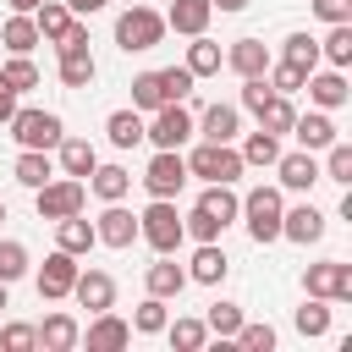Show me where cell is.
<instances>
[{"label":"cell","instance_id":"836d02e7","mask_svg":"<svg viewBox=\"0 0 352 352\" xmlns=\"http://www.w3.org/2000/svg\"><path fill=\"white\" fill-rule=\"evenodd\" d=\"M292 121H297V104H292L286 94H270V99L258 104V126H264V132L286 138V132H292Z\"/></svg>","mask_w":352,"mask_h":352},{"label":"cell","instance_id":"8992f818","mask_svg":"<svg viewBox=\"0 0 352 352\" xmlns=\"http://www.w3.org/2000/svg\"><path fill=\"white\" fill-rule=\"evenodd\" d=\"M6 126H11L16 148H55V143L66 138V121H60L55 110H22V104H16V116H11Z\"/></svg>","mask_w":352,"mask_h":352},{"label":"cell","instance_id":"4316f807","mask_svg":"<svg viewBox=\"0 0 352 352\" xmlns=\"http://www.w3.org/2000/svg\"><path fill=\"white\" fill-rule=\"evenodd\" d=\"M72 11H66V0H38V11H33V28H38V44H60L66 33H72Z\"/></svg>","mask_w":352,"mask_h":352},{"label":"cell","instance_id":"3957f363","mask_svg":"<svg viewBox=\"0 0 352 352\" xmlns=\"http://www.w3.org/2000/svg\"><path fill=\"white\" fill-rule=\"evenodd\" d=\"M88 204V182H77V176H50L44 187H33V209H38V220H66V214H77Z\"/></svg>","mask_w":352,"mask_h":352},{"label":"cell","instance_id":"ffe728a7","mask_svg":"<svg viewBox=\"0 0 352 352\" xmlns=\"http://www.w3.org/2000/svg\"><path fill=\"white\" fill-rule=\"evenodd\" d=\"M209 16H214L209 0H170V11H165V33L198 38V33H209Z\"/></svg>","mask_w":352,"mask_h":352},{"label":"cell","instance_id":"816d5d0a","mask_svg":"<svg viewBox=\"0 0 352 352\" xmlns=\"http://www.w3.org/2000/svg\"><path fill=\"white\" fill-rule=\"evenodd\" d=\"M220 16H236V11H248V0H209Z\"/></svg>","mask_w":352,"mask_h":352},{"label":"cell","instance_id":"ba28073f","mask_svg":"<svg viewBox=\"0 0 352 352\" xmlns=\"http://www.w3.org/2000/svg\"><path fill=\"white\" fill-rule=\"evenodd\" d=\"M302 292L324 302H352V264L346 258H319L302 270Z\"/></svg>","mask_w":352,"mask_h":352},{"label":"cell","instance_id":"db71d44e","mask_svg":"<svg viewBox=\"0 0 352 352\" xmlns=\"http://www.w3.org/2000/svg\"><path fill=\"white\" fill-rule=\"evenodd\" d=\"M0 308H11V286L6 280H0Z\"/></svg>","mask_w":352,"mask_h":352},{"label":"cell","instance_id":"681fc988","mask_svg":"<svg viewBox=\"0 0 352 352\" xmlns=\"http://www.w3.org/2000/svg\"><path fill=\"white\" fill-rule=\"evenodd\" d=\"M11 116H16V88H11L6 77H0V126H6Z\"/></svg>","mask_w":352,"mask_h":352},{"label":"cell","instance_id":"277c9868","mask_svg":"<svg viewBox=\"0 0 352 352\" xmlns=\"http://www.w3.org/2000/svg\"><path fill=\"white\" fill-rule=\"evenodd\" d=\"M160 38H165V16H160L154 6H132V11L116 16V44H121L126 55H143V50H154Z\"/></svg>","mask_w":352,"mask_h":352},{"label":"cell","instance_id":"d590c367","mask_svg":"<svg viewBox=\"0 0 352 352\" xmlns=\"http://www.w3.org/2000/svg\"><path fill=\"white\" fill-rule=\"evenodd\" d=\"M292 324H297V336H308V341L330 336V302H324V297H308V302L292 314Z\"/></svg>","mask_w":352,"mask_h":352},{"label":"cell","instance_id":"484cf974","mask_svg":"<svg viewBox=\"0 0 352 352\" xmlns=\"http://www.w3.org/2000/svg\"><path fill=\"white\" fill-rule=\"evenodd\" d=\"M33 330H38V346H44V352H72V346L82 341V324H77L72 314H50V319L33 324Z\"/></svg>","mask_w":352,"mask_h":352},{"label":"cell","instance_id":"5b68a950","mask_svg":"<svg viewBox=\"0 0 352 352\" xmlns=\"http://www.w3.org/2000/svg\"><path fill=\"white\" fill-rule=\"evenodd\" d=\"M248 165H242V154H236V143H198L192 154H187V176H198V182H236Z\"/></svg>","mask_w":352,"mask_h":352},{"label":"cell","instance_id":"d4e9b609","mask_svg":"<svg viewBox=\"0 0 352 352\" xmlns=\"http://www.w3.org/2000/svg\"><path fill=\"white\" fill-rule=\"evenodd\" d=\"M88 192H94L99 204H116V198L132 192V170H126V165H94V170H88Z\"/></svg>","mask_w":352,"mask_h":352},{"label":"cell","instance_id":"e575fe53","mask_svg":"<svg viewBox=\"0 0 352 352\" xmlns=\"http://www.w3.org/2000/svg\"><path fill=\"white\" fill-rule=\"evenodd\" d=\"M236 154H242V165H258V170H264V165H275V154H280V138L258 126V132H248V138L236 143Z\"/></svg>","mask_w":352,"mask_h":352},{"label":"cell","instance_id":"1f68e13d","mask_svg":"<svg viewBox=\"0 0 352 352\" xmlns=\"http://www.w3.org/2000/svg\"><path fill=\"white\" fill-rule=\"evenodd\" d=\"M0 44H6L11 55H28V50L38 44V28H33V16H28V11H11V16H6V28H0Z\"/></svg>","mask_w":352,"mask_h":352},{"label":"cell","instance_id":"44dd1931","mask_svg":"<svg viewBox=\"0 0 352 352\" xmlns=\"http://www.w3.org/2000/svg\"><path fill=\"white\" fill-rule=\"evenodd\" d=\"M270 60H275V55H270V44H264V38H236V44L226 50V66H231L236 77H264V72H270Z\"/></svg>","mask_w":352,"mask_h":352},{"label":"cell","instance_id":"bcb514c9","mask_svg":"<svg viewBox=\"0 0 352 352\" xmlns=\"http://www.w3.org/2000/svg\"><path fill=\"white\" fill-rule=\"evenodd\" d=\"M231 341H236L242 352H275V330H270V324H248V319H242Z\"/></svg>","mask_w":352,"mask_h":352},{"label":"cell","instance_id":"60d3db41","mask_svg":"<svg viewBox=\"0 0 352 352\" xmlns=\"http://www.w3.org/2000/svg\"><path fill=\"white\" fill-rule=\"evenodd\" d=\"M204 324H209V336H220V341H231L236 336V324H242V302H209V314H204Z\"/></svg>","mask_w":352,"mask_h":352},{"label":"cell","instance_id":"f907efd6","mask_svg":"<svg viewBox=\"0 0 352 352\" xmlns=\"http://www.w3.org/2000/svg\"><path fill=\"white\" fill-rule=\"evenodd\" d=\"M104 6H110V0H66L72 16H94V11H104Z\"/></svg>","mask_w":352,"mask_h":352},{"label":"cell","instance_id":"d6a6232c","mask_svg":"<svg viewBox=\"0 0 352 352\" xmlns=\"http://www.w3.org/2000/svg\"><path fill=\"white\" fill-rule=\"evenodd\" d=\"M319 60H330V66H352V22H330V33L319 38Z\"/></svg>","mask_w":352,"mask_h":352},{"label":"cell","instance_id":"2e32d148","mask_svg":"<svg viewBox=\"0 0 352 352\" xmlns=\"http://www.w3.org/2000/svg\"><path fill=\"white\" fill-rule=\"evenodd\" d=\"M72 297H77V308H88V314H104V308H116V280H110L104 270H77Z\"/></svg>","mask_w":352,"mask_h":352},{"label":"cell","instance_id":"5bb4252c","mask_svg":"<svg viewBox=\"0 0 352 352\" xmlns=\"http://www.w3.org/2000/svg\"><path fill=\"white\" fill-rule=\"evenodd\" d=\"M192 132L209 138V143H236L242 138V110L236 104H204V116L192 121Z\"/></svg>","mask_w":352,"mask_h":352},{"label":"cell","instance_id":"83f0119b","mask_svg":"<svg viewBox=\"0 0 352 352\" xmlns=\"http://www.w3.org/2000/svg\"><path fill=\"white\" fill-rule=\"evenodd\" d=\"M104 138H110V148H138L143 143V110H110L104 116Z\"/></svg>","mask_w":352,"mask_h":352},{"label":"cell","instance_id":"f5cc1de1","mask_svg":"<svg viewBox=\"0 0 352 352\" xmlns=\"http://www.w3.org/2000/svg\"><path fill=\"white\" fill-rule=\"evenodd\" d=\"M6 6H11V11H28V16L38 11V0H6Z\"/></svg>","mask_w":352,"mask_h":352},{"label":"cell","instance_id":"ab89813d","mask_svg":"<svg viewBox=\"0 0 352 352\" xmlns=\"http://www.w3.org/2000/svg\"><path fill=\"white\" fill-rule=\"evenodd\" d=\"M165 319H170L165 297H143V302L132 308V330H138V336H160V330H165Z\"/></svg>","mask_w":352,"mask_h":352},{"label":"cell","instance_id":"603a6c76","mask_svg":"<svg viewBox=\"0 0 352 352\" xmlns=\"http://www.w3.org/2000/svg\"><path fill=\"white\" fill-rule=\"evenodd\" d=\"M55 165H60V176L88 182V170L99 165V148H94L88 138H60V143H55Z\"/></svg>","mask_w":352,"mask_h":352},{"label":"cell","instance_id":"ac0fdd59","mask_svg":"<svg viewBox=\"0 0 352 352\" xmlns=\"http://www.w3.org/2000/svg\"><path fill=\"white\" fill-rule=\"evenodd\" d=\"M143 286H148V297H165V302H170V297L187 292V264H176L170 253H160V258L143 270Z\"/></svg>","mask_w":352,"mask_h":352},{"label":"cell","instance_id":"52a82bcc","mask_svg":"<svg viewBox=\"0 0 352 352\" xmlns=\"http://www.w3.org/2000/svg\"><path fill=\"white\" fill-rule=\"evenodd\" d=\"M143 192L148 198H176L182 187H187V154L182 148H154V160L143 165Z\"/></svg>","mask_w":352,"mask_h":352},{"label":"cell","instance_id":"7a4b0ae2","mask_svg":"<svg viewBox=\"0 0 352 352\" xmlns=\"http://www.w3.org/2000/svg\"><path fill=\"white\" fill-rule=\"evenodd\" d=\"M138 242H148L154 253H176L187 242L182 214H176V198H148V209L138 214Z\"/></svg>","mask_w":352,"mask_h":352},{"label":"cell","instance_id":"cb8c5ba5","mask_svg":"<svg viewBox=\"0 0 352 352\" xmlns=\"http://www.w3.org/2000/svg\"><path fill=\"white\" fill-rule=\"evenodd\" d=\"M55 248H66L72 258L94 253V248H99V236H94V220H82V209H77V214H66V220H55Z\"/></svg>","mask_w":352,"mask_h":352},{"label":"cell","instance_id":"f546056e","mask_svg":"<svg viewBox=\"0 0 352 352\" xmlns=\"http://www.w3.org/2000/svg\"><path fill=\"white\" fill-rule=\"evenodd\" d=\"M182 66H187L192 77H214V72L226 66V50H220V44H214L209 33H198V38L187 44V60H182Z\"/></svg>","mask_w":352,"mask_h":352},{"label":"cell","instance_id":"f35d334b","mask_svg":"<svg viewBox=\"0 0 352 352\" xmlns=\"http://www.w3.org/2000/svg\"><path fill=\"white\" fill-rule=\"evenodd\" d=\"M280 60H292V66L314 72V66H319V38H314V33H286V44H280Z\"/></svg>","mask_w":352,"mask_h":352},{"label":"cell","instance_id":"11a10c76","mask_svg":"<svg viewBox=\"0 0 352 352\" xmlns=\"http://www.w3.org/2000/svg\"><path fill=\"white\" fill-rule=\"evenodd\" d=\"M0 220H6V198H0Z\"/></svg>","mask_w":352,"mask_h":352},{"label":"cell","instance_id":"d6986e66","mask_svg":"<svg viewBox=\"0 0 352 352\" xmlns=\"http://www.w3.org/2000/svg\"><path fill=\"white\" fill-rule=\"evenodd\" d=\"M82 341H88V352H121V346L132 341V324L104 308V314H94V324L82 330Z\"/></svg>","mask_w":352,"mask_h":352},{"label":"cell","instance_id":"74e56055","mask_svg":"<svg viewBox=\"0 0 352 352\" xmlns=\"http://www.w3.org/2000/svg\"><path fill=\"white\" fill-rule=\"evenodd\" d=\"M154 77H160V94H165V104H187V99H192V82H198V77H192L187 66H160Z\"/></svg>","mask_w":352,"mask_h":352},{"label":"cell","instance_id":"c3c4849f","mask_svg":"<svg viewBox=\"0 0 352 352\" xmlns=\"http://www.w3.org/2000/svg\"><path fill=\"white\" fill-rule=\"evenodd\" d=\"M319 22H352V0H308Z\"/></svg>","mask_w":352,"mask_h":352},{"label":"cell","instance_id":"7dc6e473","mask_svg":"<svg viewBox=\"0 0 352 352\" xmlns=\"http://www.w3.org/2000/svg\"><path fill=\"white\" fill-rule=\"evenodd\" d=\"M33 346H38V330L33 324H22V319L16 324H0V352H33Z\"/></svg>","mask_w":352,"mask_h":352},{"label":"cell","instance_id":"f6af8a7d","mask_svg":"<svg viewBox=\"0 0 352 352\" xmlns=\"http://www.w3.org/2000/svg\"><path fill=\"white\" fill-rule=\"evenodd\" d=\"M0 77H6V82H11L16 94H28V88H38V66H33L28 55H11V60L0 66Z\"/></svg>","mask_w":352,"mask_h":352},{"label":"cell","instance_id":"7bdbcfd3","mask_svg":"<svg viewBox=\"0 0 352 352\" xmlns=\"http://www.w3.org/2000/svg\"><path fill=\"white\" fill-rule=\"evenodd\" d=\"M28 275V248L16 242V236H0V280L11 286V280H22Z\"/></svg>","mask_w":352,"mask_h":352},{"label":"cell","instance_id":"4dcf8cb0","mask_svg":"<svg viewBox=\"0 0 352 352\" xmlns=\"http://www.w3.org/2000/svg\"><path fill=\"white\" fill-rule=\"evenodd\" d=\"M324 160H319V182H341V187H352V143L346 138H336L330 148H319Z\"/></svg>","mask_w":352,"mask_h":352},{"label":"cell","instance_id":"7402d4cb","mask_svg":"<svg viewBox=\"0 0 352 352\" xmlns=\"http://www.w3.org/2000/svg\"><path fill=\"white\" fill-rule=\"evenodd\" d=\"M292 138H297V148H330L341 132H336V121H330V110H308V116H297L292 121Z\"/></svg>","mask_w":352,"mask_h":352},{"label":"cell","instance_id":"e0dca14e","mask_svg":"<svg viewBox=\"0 0 352 352\" xmlns=\"http://www.w3.org/2000/svg\"><path fill=\"white\" fill-rule=\"evenodd\" d=\"M302 88H308V99H314L319 110H341V104L352 99V88H346V72H341V66H330V72H319V66H314Z\"/></svg>","mask_w":352,"mask_h":352},{"label":"cell","instance_id":"30bf717a","mask_svg":"<svg viewBox=\"0 0 352 352\" xmlns=\"http://www.w3.org/2000/svg\"><path fill=\"white\" fill-rule=\"evenodd\" d=\"M270 170H275V187H280V192H314V182H319V154H314V148H292V154L280 148Z\"/></svg>","mask_w":352,"mask_h":352},{"label":"cell","instance_id":"7c38bea8","mask_svg":"<svg viewBox=\"0 0 352 352\" xmlns=\"http://www.w3.org/2000/svg\"><path fill=\"white\" fill-rule=\"evenodd\" d=\"M94 236H99L104 248H132V242H138V214H132V209L116 198V204H104V209H99Z\"/></svg>","mask_w":352,"mask_h":352},{"label":"cell","instance_id":"9c48e42d","mask_svg":"<svg viewBox=\"0 0 352 352\" xmlns=\"http://www.w3.org/2000/svg\"><path fill=\"white\" fill-rule=\"evenodd\" d=\"M143 138H148L154 148H182V143L192 138V110H187V104H160V110H148Z\"/></svg>","mask_w":352,"mask_h":352},{"label":"cell","instance_id":"8fae6325","mask_svg":"<svg viewBox=\"0 0 352 352\" xmlns=\"http://www.w3.org/2000/svg\"><path fill=\"white\" fill-rule=\"evenodd\" d=\"M280 236L297 242V248H314V242L324 236V209H314L308 198L292 204V209H280Z\"/></svg>","mask_w":352,"mask_h":352},{"label":"cell","instance_id":"6da1fadb","mask_svg":"<svg viewBox=\"0 0 352 352\" xmlns=\"http://www.w3.org/2000/svg\"><path fill=\"white\" fill-rule=\"evenodd\" d=\"M280 209H286L280 187L258 182V187H248V192H242V209H236V220H248V236L264 248V242H280Z\"/></svg>","mask_w":352,"mask_h":352},{"label":"cell","instance_id":"8d00e7d4","mask_svg":"<svg viewBox=\"0 0 352 352\" xmlns=\"http://www.w3.org/2000/svg\"><path fill=\"white\" fill-rule=\"evenodd\" d=\"M176 352H198L204 341H209V324L204 319H165V330H160Z\"/></svg>","mask_w":352,"mask_h":352},{"label":"cell","instance_id":"9a60e30c","mask_svg":"<svg viewBox=\"0 0 352 352\" xmlns=\"http://www.w3.org/2000/svg\"><path fill=\"white\" fill-rule=\"evenodd\" d=\"M226 275H231L226 248H220V242H198L192 258H187V280H192V286H220Z\"/></svg>","mask_w":352,"mask_h":352},{"label":"cell","instance_id":"f1b7e54d","mask_svg":"<svg viewBox=\"0 0 352 352\" xmlns=\"http://www.w3.org/2000/svg\"><path fill=\"white\" fill-rule=\"evenodd\" d=\"M11 176L33 192V187H44L50 176H55V160H50V148H22L16 154V165H11Z\"/></svg>","mask_w":352,"mask_h":352},{"label":"cell","instance_id":"b9f144b4","mask_svg":"<svg viewBox=\"0 0 352 352\" xmlns=\"http://www.w3.org/2000/svg\"><path fill=\"white\" fill-rule=\"evenodd\" d=\"M264 82H270L275 94H286V99H292V94H302V82H308V72H302V66H292V60H270V72H264Z\"/></svg>","mask_w":352,"mask_h":352},{"label":"cell","instance_id":"ee69618b","mask_svg":"<svg viewBox=\"0 0 352 352\" xmlns=\"http://www.w3.org/2000/svg\"><path fill=\"white\" fill-rule=\"evenodd\" d=\"M160 104H165L160 77H154V72H138V77H132V110H143V116H148V110H160Z\"/></svg>","mask_w":352,"mask_h":352},{"label":"cell","instance_id":"4fadbf2b","mask_svg":"<svg viewBox=\"0 0 352 352\" xmlns=\"http://www.w3.org/2000/svg\"><path fill=\"white\" fill-rule=\"evenodd\" d=\"M77 258L66 253V248H55L50 258H44V270H38V297L44 302H60V297H72V280H77Z\"/></svg>","mask_w":352,"mask_h":352}]
</instances>
